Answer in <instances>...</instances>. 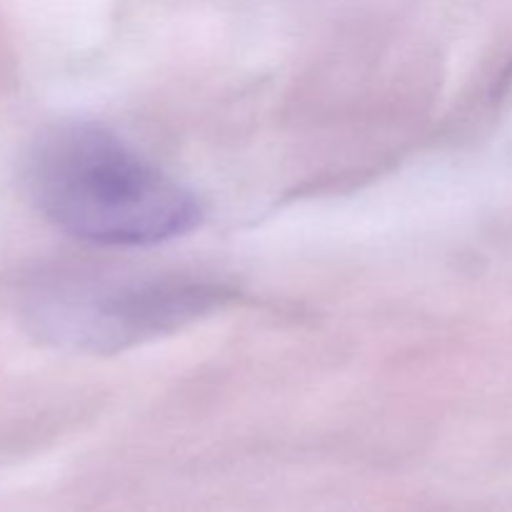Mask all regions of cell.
I'll list each match as a JSON object with an SVG mask.
<instances>
[{"label": "cell", "mask_w": 512, "mask_h": 512, "mask_svg": "<svg viewBox=\"0 0 512 512\" xmlns=\"http://www.w3.org/2000/svg\"><path fill=\"white\" fill-rule=\"evenodd\" d=\"M25 188L45 220L108 248H140L190 233L203 220L193 190L98 123L45 130L25 158Z\"/></svg>", "instance_id": "cell-1"}, {"label": "cell", "mask_w": 512, "mask_h": 512, "mask_svg": "<svg viewBox=\"0 0 512 512\" xmlns=\"http://www.w3.org/2000/svg\"><path fill=\"white\" fill-rule=\"evenodd\" d=\"M230 300L228 285L195 275L60 270L35 280L25 313L53 345L110 355L180 330Z\"/></svg>", "instance_id": "cell-2"}]
</instances>
